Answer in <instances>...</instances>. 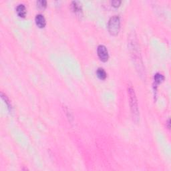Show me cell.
<instances>
[{"mask_svg": "<svg viewBox=\"0 0 171 171\" xmlns=\"http://www.w3.org/2000/svg\"><path fill=\"white\" fill-rule=\"evenodd\" d=\"M35 20H36V25H38L39 27H40V28H43V27L46 26V19H45V17L43 16L42 14L37 15Z\"/></svg>", "mask_w": 171, "mask_h": 171, "instance_id": "277c9868", "label": "cell"}, {"mask_svg": "<svg viewBox=\"0 0 171 171\" xmlns=\"http://www.w3.org/2000/svg\"><path fill=\"white\" fill-rule=\"evenodd\" d=\"M72 8L76 13L80 14L82 12V5L79 1H73L72 2Z\"/></svg>", "mask_w": 171, "mask_h": 171, "instance_id": "8992f818", "label": "cell"}, {"mask_svg": "<svg viewBox=\"0 0 171 171\" xmlns=\"http://www.w3.org/2000/svg\"><path fill=\"white\" fill-rule=\"evenodd\" d=\"M120 28V21L118 15H114L110 19L108 24V31L112 36H116Z\"/></svg>", "mask_w": 171, "mask_h": 171, "instance_id": "7a4b0ae2", "label": "cell"}, {"mask_svg": "<svg viewBox=\"0 0 171 171\" xmlns=\"http://www.w3.org/2000/svg\"><path fill=\"white\" fill-rule=\"evenodd\" d=\"M47 1H44V0H42V1H38V7H41V8H45L46 7Z\"/></svg>", "mask_w": 171, "mask_h": 171, "instance_id": "9c48e42d", "label": "cell"}, {"mask_svg": "<svg viewBox=\"0 0 171 171\" xmlns=\"http://www.w3.org/2000/svg\"><path fill=\"white\" fill-rule=\"evenodd\" d=\"M96 74H97L98 77L101 80H104L106 78V73L103 68H98Z\"/></svg>", "mask_w": 171, "mask_h": 171, "instance_id": "52a82bcc", "label": "cell"}, {"mask_svg": "<svg viewBox=\"0 0 171 171\" xmlns=\"http://www.w3.org/2000/svg\"><path fill=\"white\" fill-rule=\"evenodd\" d=\"M97 52L98 57H99L100 59L102 62H106V61L108 60V52L107 48H106L104 46H103V45H100V46L98 47Z\"/></svg>", "mask_w": 171, "mask_h": 171, "instance_id": "3957f363", "label": "cell"}, {"mask_svg": "<svg viewBox=\"0 0 171 171\" xmlns=\"http://www.w3.org/2000/svg\"><path fill=\"white\" fill-rule=\"evenodd\" d=\"M120 3H121V1H118V0H114V1H112V5L115 7H118Z\"/></svg>", "mask_w": 171, "mask_h": 171, "instance_id": "30bf717a", "label": "cell"}, {"mask_svg": "<svg viewBox=\"0 0 171 171\" xmlns=\"http://www.w3.org/2000/svg\"><path fill=\"white\" fill-rule=\"evenodd\" d=\"M128 94L129 98V103L130 106L131 113L132 115L133 118L135 120H138L139 117V110L138 102H137L136 96L134 90L132 86L128 87Z\"/></svg>", "mask_w": 171, "mask_h": 171, "instance_id": "6da1fadb", "label": "cell"}, {"mask_svg": "<svg viewBox=\"0 0 171 171\" xmlns=\"http://www.w3.org/2000/svg\"><path fill=\"white\" fill-rule=\"evenodd\" d=\"M164 77L162 75V74H160L159 73H157L155 74L154 81L156 84H159V83H160V82H162L163 80H164Z\"/></svg>", "mask_w": 171, "mask_h": 171, "instance_id": "ba28073f", "label": "cell"}, {"mask_svg": "<svg viewBox=\"0 0 171 171\" xmlns=\"http://www.w3.org/2000/svg\"><path fill=\"white\" fill-rule=\"evenodd\" d=\"M16 11L17 15L21 17H24L26 15V9L23 4H19L17 5L16 8Z\"/></svg>", "mask_w": 171, "mask_h": 171, "instance_id": "5b68a950", "label": "cell"}]
</instances>
